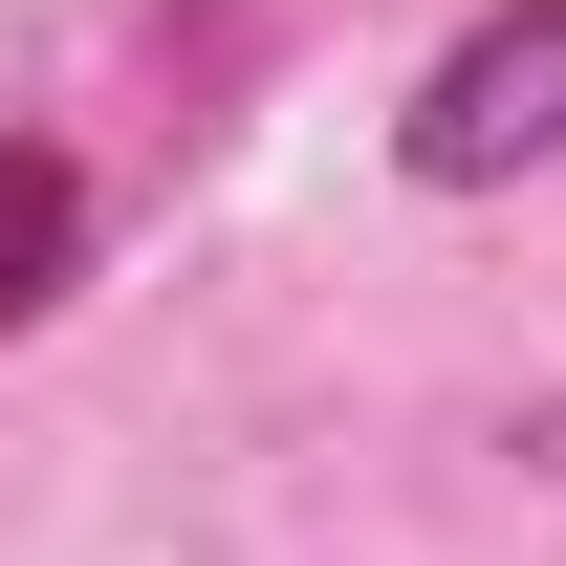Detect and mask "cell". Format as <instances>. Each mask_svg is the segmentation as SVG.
I'll list each match as a JSON object with an SVG mask.
<instances>
[{
	"label": "cell",
	"mask_w": 566,
	"mask_h": 566,
	"mask_svg": "<svg viewBox=\"0 0 566 566\" xmlns=\"http://www.w3.org/2000/svg\"><path fill=\"white\" fill-rule=\"evenodd\" d=\"M392 175H415V197H523V175H566V0H480V22L392 87Z\"/></svg>",
	"instance_id": "obj_1"
},
{
	"label": "cell",
	"mask_w": 566,
	"mask_h": 566,
	"mask_svg": "<svg viewBox=\"0 0 566 566\" xmlns=\"http://www.w3.org/2000/svg\"><path fill=\"white\" fill-rule=\"evenodd\" d=\"M87 283V153L66 132H0V327H44Z\"/></svg>",
	"instance_id": "obj_2"
}]
</instances>
